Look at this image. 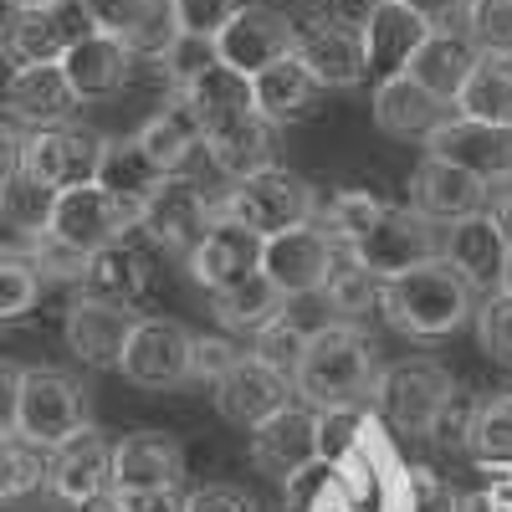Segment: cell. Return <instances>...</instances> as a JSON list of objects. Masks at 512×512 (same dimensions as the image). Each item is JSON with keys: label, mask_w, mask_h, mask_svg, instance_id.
Returning a JSON list of instances; mask_svg holds the SVG:
<instances>
[{"label": "cell", "mask_w": 512, "mask_h": 512, "mask_svg": "<svg viewBox=\"0 0 512 512\" xmlns=\"http://www.w3.org/2000/svg\"><path fill=\"white\" fill-rule=\"evenodd\" d=\"M461 512H512V477H502L497 487H487L477 497H461Z\"/></svg>", "instance_id": "obj_54"}, {"label": "cell", "mask_w": 512, "mask_h": 512, "mask_svg": "<svg viewBox=\"0 0 512 512\" xmlns=\"http://www.w3.org/2000/svg\"><path fill=\"white\" fill-rule=\"evenodd\" d=\"M318 292L328 297V308H338L344 318H364V313L379 308V277H369L364 267H354L344 251H338V262H333V272H328V282Z\"/></svg>", "instance_id": "obj_39"}, {"label": "cell", "mask_w": 512, "mask_h": 512, "mask_svg": "<svg viewBox=\"0 0 512 512\" xmlns=\"http://www.w3.org/2000/svg\"><path fill=\"white\" fill-rule=\"evenodd\" d=\"M303 338H308V328H303V323H297L292 313H277L267 328H256V333H251V354L262 359V364H272V369H282V374H292L297 349H303Z\"/></svg>", "instance_id": "obj_43"}, {"label": "cell", "mask_w": 512, "mask_h": 512, "mask_svg": "<svg viewBox=\"0 0 512 512\" xmlns=\"http://www.w3.org/2000/svg\"><path fill=\"white\" fill-rule=\"evenodd\" d=\"M190 344L195 333L175 318H139L123 338L118 374L139 390H180L190 384Z\"/></svg>", "instance_id": "obj_9"}, {"label": "cell", "mask_w": 512, "mask_h": 512, "mask_svg": "<svg viewBox=\"0 0 512 512\" xmlns=\"http://www.w3.org/2000/svg\"><path fill=\"white\" fill-rule=\"evenodd\" d=\"M487 185L482 180H472L466 169H456V164H441V159H431L425 154L420 164H415V175H410V210H420L425 221H466V216H482L487 210Z\"/></svg>", "instance_id": "obj_21"}, {"label": "cell", "mask_w": 512, "mask_h": 512, "mask_svg": "<svg viewBox=\"0 0 512 512\" xmlns=\"http://www.w3.org/2000/svg\"><path fill=\"white\" fill-rule=\"evenodd\" d=\"M251 461H256V472H267L277 482H287L308 461H318V410L282 405L272 420H262L251 431Z\"/></svg>", "instance_id": "obj_19"}, {"label": "cell", "mask_w": 512, "mask_h": 512, "mask_svg": "<svg viewBox=\"0 0 512 512\" xmlns=\"http://www.w3.org/2000/svg\"><path fill=\"white\" fill-rule=\"evenodd\" d=\"M164 180H169V175H159L134 139H103V159H98V180H93V185H103L113 200H123L128 210H144L149 195H154Z\"/></svg>", "instance_id": "obj_34"}, {"label": "cell", "mask_w": 512, "mask_h": 512, "mask_svg": "<svg viewBox=\"0 0 512 512\" xmlns=\"http://www.w3.org/2000/svg\"><path fill=\"white\" fill-rule=\"evenodd\" d=\"M333 262H338V241L308 221V226H292L282 236H267L262 256H256V272H262L282 297H308L328 282Z\"/></svg>", "instance_id": "obj_13"}, {"label": "cell", "mask_w": 512, "mask_h": 512, "mask_svg": "<svg viewBox=\"0 0 512 512\" xmlns=\"http://www.w3.org/2000/svg\"><path fill=\"white\" fill-rule=\"evenodd\" d=\"M88 384L67 369L36 364L21 369V395H16V441L31 451H57L77 431H88Z\"/></svg>", "instance_id": "obj_5"}, {"label": "cell", "mask_w": 512, "mask_h": 512, "mask_svg": "<svg viewBox=\"0 0 512 512\" xmlns=\"http://www.w3.org/2000/svg\"><path fill=\"white\" fill-rule=\"evenodd\" d=\"M425 154L466 169L472 180L492 185H512V128L497 123H472V118H441L431 134H425Z\"/></svg>", "instance_id": "obj_12"}, {"label": "cell", "mask_w": 512, "mask_h": 512, "mask_svg": "<svg viewBox=\"0 0 512 512\" xmlns=\"http://www.w3.org/2000/svg\"><path fill=\"white\" fill-rule=\"evenodd\" d=\"M6 108H11L21 123H31V128H57V123L72 118L77 93L67 88V77H62L57 62H41V67L11 72V82H6Z\"/></svg>", "instance_id": "obj_30"}, {"label": "cell", "mask_w": 512, "mask_h": 512, "mask_svg": "<svg viewBox=\"0 0 512 512\" xmlns=\"http://www.w3.org/2000/svg\"><path fill=\"white\" fill-rule=\"evenodd\" d=\"M369 108H374L379 134H390V139H425V134H431V128L446 118V103H436V98L425 93L420 82H410L405 72L374 82Z\"/></svg>", "instance_id": "obj_32"}, {"label": "cell", "mask_w": 512, "mask_h": 512, "mask_svg": "<svg viewBox=\"0 0 512 512\" xmlns=\"http://www.w3.org/2000/svg\"><path fill=\"white\" fill-rule=\"evenodd\" d=\"M41 477H47V461H41V451H31V446L16 441V436H0V502H16V497L36 492Z\"/></svg>", "instance_id": "obj_42"}, {"label": "cell", "mask_w": 512, "mask_h": 512, "mask_svg": "<svg viewBox=\"0 0 512 512\" xmlns=\"http://www.w3.org/2000/svg\"><path fill=\"white\" fill-rule=\"evenodd\" d=\"M461 390L456 374L431 359V354H410L400 364H384L374 374V390H369V405H374V420L390 425L395 436H410V441H431L441 410L451 405V395Z\"/></svg>", "instance_id": "obj_3"}, {"label": "cell", "mask_w": 512, "mask_h": 512, "mask_svg": "<svg viewBox=\"0 0 512 512\" xmlns=\"http://www.w3.org/2000/svg\"><path fill=\"white\" fill-rule=\"evenodd\" d=\"M134 144L144 149V159L159 169V175H180L185 159L200 149V118H195V108L180 93H169L164 108L134 134Z\"/></svg>", "instance_id": "obj_33"}, {"label": "cell", "mask_w": 512, "mask_h": 512, "mask_svg": "<svg viewBox=\"0 0 512 512\" xmlns=\"http://www.w3.org/2000/svg\"><path fill=\"white\" fill-rule=\"evenodd\" d=\"M256 256H262V241H256L251 231L231 226V221H210L205 236L190 246V277L205 287V292H226L236 287L241 277L256 272Z\"/></svg>", "instance_id": "obj_26"}, {"label": "cell", "mask_w": 512, "mask_h": 512, "mask_svg": "<svg viewBox=\"0 0 512 512\" xmlns=\"http://www.w3.org/2000/svg\"><path fill=\"white\" fill-rule=\"evenodd\" d=\"M461 21L477 52H512V0H466Z\"/></svg>", "instance_id": "obj_41"}, {"label": "cell", "mask_w": 512, "mask_h": 512, "mask_svg": "<svg viewBox=\"0 0 512 512\" xmlns=\"http://www.w3.org/2000/svg\"><path fill=\"white\" fill-rule=\"evenodd\" d=\"M36 134L31 123H21L6 103H0V180H11L21 169V154H26V139Z\"/></svg>", "instance_id": "obj_50"}, {"label": "cell", "mask_w": 512, "mask_h": 512, "mask_svg": "<svg viewBox=\"0 0 512 512\" xmlns=\"http://www.w3.org/2000/svg\"><path fill=\"white\" fill-rule=\"evenodd\" d=\"M200 144L210 154V164L231 180H246L256 169L272 164V149H277V128L262 118V113H241V118H226V123H205L200 128Z\"/></svg>", "instance_id": "obj_27"}, {"label": "cell", "mask_w": 512, "mask_h": 512, "mask_svg": "<svg viewBox=\"0 0 512 512\" xmlns=\"http://www.w3.org/2000/svg\"><path fill=\"white\" fill-rule=\"evenodd\" d=\"M77 36H88V16L77 0H52V6H11L0 21V62L11 72L62 62V52Z\"/></svg>", "instance_id": "obj_7"}, {"label": "cell", "mask_w": 512, "mask_h": 512, "mask_svg": "<svg viewBox=\"0 0 512 512\" xmlns=\"http://www.w3.org/2000/svg\"><path fill=\"white\" fill-rule=\"evenodd\" d=\"M292 62L303 67L318 88L344 93L364 82V57H359V26L338 16H292Z\"/></svg>", "instance_id": "obj_11"}, {"label": "cell", "mask_w": 512, "mask_h": 512, "mask_svg": "<svg viewBox=\"0 0 512 512\" xmlns=\"http://www.w3.org/2000/svg\"><path fill=\"white\" fill-rule=\"evenodd\" d=\"M6 6H52V0H6Z\"/></svg>", "instance_id": "obj_57"}, {"label": "cell", "mask_w": 512, "mask_h": 512, "mask_svg": "<svg viewBox=\"0 0 512 512\" xmlns=\"http://www.w3.org/2000/svg\"><path fill=\"white\" fill-rule=\"evenodd\" d=\"M441 262L472 287V292H497L502 287V267H507V241L502 231L482 216H466V221H451V231L441 236Z\"/></svg>", "instance_id": "obj_22"}, {"label": "cell", "mask_w": 512, "mask_h": 512, "mask_svg": "<svg viewBox=\"0 0 512 512\" xmlns=\"http://www.w3.org/2000/svg\"><path fill=\"white\" fill-rule=\"evenodd\" d=\"M16 395H21V369L0 364V436H16Z\"/></svg>", "instance_id": "obj_53"}, {"label": "cell", "mask_w": 512, "mask_h": 512, "mask_svg": "<svg viewBox=\"0 0 512 512\" xmlns=\"http://www.w3.org/2000/svg\"><path fill=\"white\" fill-rule=\"evenodd\" d=\"M77 6L88 16V31L123 41L134 57H159V47L175 36L164 0H77Z\"/></svg>", "instance_id": "obj_25"}, {"label": "cell", "mask_w": 512, "mask_h": 512, "mask_svg": "<svg viewBox=\"0 0 512 512\" xmlns=\"http://www.w3.org/2000/svg\"><path fill=\"white\" fill-rule=\"evenodd\" d=\"M374 374H379L374 338L354 323H323L308 328L287 379H292V395H303L308 410H344L369 400Z\"/></svg>", "instance_id": "obj_1"}, {"label": "cell", "mask_w": 512, "mask_h": 512, "mask_svg": "<svg viewBox=\"0 0 512 512\" xmlns=\"http://www.w3.org/2000/svg\"><path fill=\"white\" fill-rule=\"evenodd\" d=\"M451 108H456V118L512 128V52H477Z\"/></svg>", "instance_id": "obj_31"}, {"label": "cell", "mask_w": 512, "mask_h": 512, "mask_svg": "<svg viewBox=\"0 0 512 512\" xmlns=\"http://www.w3.org/2000/svg\"><path fill=\"white\" fill-rule=\"evenodd\" d=\"M405 507L410 512H461V497L431 466H405Z\"/></svg>", "instance_id": "obj_46"}, {"label": "cell", "mask_w": 512, "mask_h": 512, "mask_svg": "<svg viewBox=\"0 0 512 512\" xmlns=\"http://www.w3.org/2000/svg\"><path fill=\"white\" fill-rule=\"evenodd\" d=\"M282 405H292V379L272 364H262L256 354H241L221 379H216V410L241 425V431H256L262 420H272Z\"/></svg>", "instance_id": "obj_16"}, {"label": "cell", "mask_w": 512, "mask_h": 512, "mask_svg": "<svg viewBox=\"0 0 512 512\" xmlns=\"http://www.w3.org/2000/svg\"><path fill=\"white\" fill-rule=\"evenodd\" d=\"M41 277L26 256H0V323H16L36 308Z\"/></svg>", "instance_id": "obj_44"}, {"label": "cell", "mask_w": 512, "mask_h": 512, "mask_svg": "<svg viewBox=\"0 0 512 512\" xmlns=\"http://www.w3.org/2000/svg\"><path fill=\"white\" fill-rule=\"evenodd\" d=\"M487 221L502 231V241H507V251H512V190H502L497 200H492V210H487Z\"/></svg>", "instance_id": "obj_55"}, {"label": "cell", "mask_w": 512, "mask_h": 512, "mask_svg": "<svg viewBox=\"0 0 512 512\" xmlns=\"http://www.w3.org/2000/svg\"><path fill=\"white\" fill-rule=\"evenodd\" d=\"M216 47V62H226L231 72L241 77H256L262 67L282 62L292 52V16L277 11V6H256V0H246V6L221 26V36L210 41Z\"/></svg>", "instance_id": "obj_14"}, {"label": "cell", "mask_w": 512, "mask_h": 512, "mask_svg": "<svg viewBox=\"0 0 512 512\" xmlns=\"http://www.w3.org/2000/svg\"><path fill=\"white\" fill-rule=\"evenodd\" d=\"M98 159H103V134L93 128H36L26 139V154H21V175L36 180L41 190H77V185H93L98 180Z\"/></svg>", "instance_id": "obj_10"}, {"label": "cell", "mask_w": 512, "mask_h": 512, "mask_svg": "<svg viewBox=\"0 0 512 512\" xmlns=\"http://www.w3.org/2000/svg\"><path fill=\"white\" fill-rule=\"evenodd\" d=\"M210 303H216V323L231 328V333H256V328H267L277 313H287V297L262 272L241 277L226 292H210Z\"/></svg>", "instance_id": "obj_37"}, {"label": "cell", "mask_w": 512, "mask_h": 512, "mask_svg": "<svg viewBox=\"0 0 512 512\" xmlns=\"http://www.w3.org/2000/svg\"><path fill=\"white\" fill-rule=\"evenodd\" d=\"M379 313L405 338H446L472 318V287L436 256V262H420L400 277H384Z\"/></svg>", "instance_id": "obj_2"}, {"label": "cell", "mask_w": 512, "mask_h": 512, "mask_svg": "<svg viewBox=\"0 0 512 512\" xmlns=\"http://www.w3.org/2000/svg\"><path fill=\"white\" fill-rule=\"evenodd\" d=\"M93 512H103V507H93Z\"/></svg>", "instance_id": "obj_58"}, {"label": "cell", "mask_w": 512, "mask_h": 512, "mask_svg": "<svg viewBox=\"0 0 512 512\" xmlns=\"http://www.w3.org/2000/svg\"><path fill=\"white\" fill-rule=\"evenodd\" d=\"M338 251H344L354 267H364L369 277L384 282V277H400V272H410L420 262H436L441 256V231H436V221H425L420 210L384 200L379 216Z\"/></svg>", "instance_id": "obj_6"}, {"label": "cell", "mask_w": 512, "mask_h": 512, "mask_svg": "<svg viewBox=\"0 0 512 512\" xmlns=\"http://www.w3.org/2000/svg\"><path fill=\"white\" fill-rule=\"evenodd\" d=\"M466 451L482 466H492V472H512V395H487L472 405Z\"/></svg>", "instance_id": "obj_38"}, {"label": "cell", "mask_w": 512, "mask_h": 512, "mask_svg": "<svg viewBox=\"0 0 512 512\" xmlns=\"http://www.w3.org/2000/svg\"><path fill=\"white\" fill-rule=\"evenodd\" d=\"M497 292H507V297H512V251H507V267H502V287H497Z\"/></svg>", "instance_id": "obj_56"}, {"label": "cell", "mask_w": 512, "mask_h": 512, "mask_svg": "<svg viewBox=\"0 0 512 512\" xmlns=\"http://www.w3.org/2000/svg\"><path fill=\"white\" fill-rule=\"evenodd\" d=\"M108 461H113V441L103 436V431H77L72 441H62L57 451H52V461H47V482L52 487V497L57 502H67V507H98V497L108 492Z\"/></svg>", "instance_id": "obj_18"}, {"label": "cell", "mask_w": 512, "mask_h": 512, "mask_svg": "<svg viewBox=\"0 0 512 512\" xmlns=\"http://www.w3.org/2000/svg\"><path fill=\"white\" fill-rule=\"evenodd\" d=\"M26 262L36 267V277H41V282H82V277H88V256L72 251V246H62V241H57V236H47V231H41V236L31 241Z\"/></svg>", "instance_id": "obj_45"}, {"label": "cell", "mask_w": 512, "mask_h": 512, "mask_svg": "<svg viewBox=\"0 0 512 512\" xmlns=\"http://www.w3.org/2000/svg\"><path fill=\"white\" fill-rule=\"evenodd\" d=\"M246 6V0H164L169 11V31L175 36H195V41H216L221 26Z\"/></svg>", "instance_id": "obj_40"}, {"label": "cell", "mask_w": 512, "mask_h": 512, "mask_svg": "<svg viewBox=\"0 0 512 512\" xmlns=\"http://www.w3.org/2000/svg\"><path fill=\"white\" fill-rule=\"evenodd\" d=\"M134 323H139V308H123V303H108V297L77 292L67 318H62V338L88 369H118L123 338H128Z\"/></svg>", "instance_id": "obj_15"}, {"label": "cell", "mask_w": 512, "mask_h": 512, "mask_svg": "<svg viewBox=\"0 0 512 512\" xmlns=\"http://www.w3.org/2000/svg\"><path fill=\"white\" fill-rule=\"evenodd\" d=\"M108 487H169L180 492L185 482V446L169 431H128L113 446L108 461Z\"/></svg>", "instance_id": "obj_23"}, {"label": "cell", "mask_w": 512, "mask_h": 512, "mask_svg": "<svg viewBox=\"0 0 512 512\" xmlns=\"http://www.w3.org/2000/svg\"><path fill=\"white\" fill-rule=\"evenodd\" d=\"M98 507L103 512H185V497L169 487H108Z\"/></svg>", "instance_id": "obj_48"}, {"label": "cell", "mask_w": 512, "mask_h": 512, "mask_svg": "<svg viewBox=\"0 0 512 512\" xmlns=\"http://www.w3.org/2000/svg\"><path fill=\"white\" fill-rule=\"evenodd\" d=\"M472 62H477V47L446 26V31H425L415 57L405 62V77L420 82V88L431 93L436 103L451 108V98H456V88L466 82V72H472Z\"/></svg>", "instance_id": "obj_29"}, {"label": "cell", "mask_w": 512, "mask_h": 512, "mask_svg": "<svg viewBox=\"0 0 512 512\" xmlns=\"http://www.w3.org/2000/svg\"><path fill=\"white\" fill-rule=\"evenodd\" d=\"M425 26L405 0H374L359 21V57H364V77L384 82V77H400L405 62L415 57V47L425 41Z\"/></svg>", "instance_id": "obj_17"}, {"label": "cell", "mask_w": 512, "mask_h": 512, "mask_svg": "<svg viewBox=\"0 0 512 512\" xmlns=\"http://www.w3.org/2000/svg\"><path fill=\"white\" fill-rule=\"evenodd\" d=\"M134 226H139V210H128L123 200H113L103 185L62 190V195H52V210H47V236H57L62 246H72L82 256L128 241Z\"/></svg>", "instance_id": "obj_8"}, {"label": "cell", "mask_w": 512, "mask_h": 512, "mask_svg": "<svg viewBox=\"0 0 512 512\" xmlns=\"http://www.w3.org/2000/svg\"><path fill=\"white\" fill-rule=\"evenodd\" d=\"M62 77H67V88L77 93V103H93V98H113L123 93V82L134 77V52L123 47V41L113 36H77L72 47L62 52Z\"/></svg>", "instance_id": "obj_24"}, {"label": "cell", "mask_w": 512, "mask_h": 512, "mask_svg": "<svg viewBox=\"0 0 512 512\" xmlns=\"http://www.w3.org/2000/svg\"><path fill=\"white\" fill-rule=\"evenodd\" d=\"M318 216V195L303 175H292V169H256V175L236 180V190L226 200H210V221H231L241 231H251L256 241L267 236H282L292 226H308Z\"/></svg>", "instance_id": "obj_4"}, {"label": "cell", "mask_w": 512, "mask_h": 512, "mask_svg": "<svg viewBox=\"0 0 512 512\" xmlns=\"http://www.w3.org/2000/svg\"><path fill=\"white\" fill-rule=\"evenodd\" d=\"M236 359H241V349L231 344V338H205V333H195V344H190V384H216Z\"/></svg>", "instance_id": "obj_49"}, {"label": "cell", "mask_w": 512, "mask_h": 512, "mask_svg": "<svg viewBox=\"0 0 512 512\" xmlns=\"http://www.w3.org/2000/svg\"><path fill=\"white\" fill-rule=\"evenodd\" d=\"M185 512H256V502L241 492V487H200L185 497Z\"/></svg>", "instance_id": "obj_51"}, {"label": "cell", "mask_w": 512, "mask_h": 512, "mask_svg": "<svg viewBox=\"0 0 512 512\" xmlns=\"http://www.w3.org/2000/svg\"><path fill=\"white\" fill-rule=\"evenodd\" d=\"M405 6L431 26V31H446L451 21H461V11H466V0H405Z\"/></svg>", "instance_id": "obj_52"}, {"label": "cell", "mask_w": 512, "mask_h": 512, "mask_svg": "<svg viewBox=\"0 0 512 512\" xmlns=\"http://www.w3.org/2000/svg\"><path fill=\"white\" fill-rule=\"evenodd\" d=\"M246 82H251V108L262 113L272 128H292V123H303V118L318 113V93L323 88L292 62V52L282 62L262 67L256 77H246Z\"/></svg>", "instance_id": "obj_28"}, {"label": "cell", "mask_w": 512, "mask_h": 512, "mask_svg": "<svg viewBox=\"0 0 512 512\" xmlns=\"http://www.w3.org/2000/svg\"><path fill=\"white\" fill-rule=\"evenodd\" d=\"M180 98L195 108L200 128H205V123L241 118V113H256V108H251V82H246L241 72H231L226 62H210L205 72H195L185 88H180Z\"/></svg>", "instance_id": "obj_36"}, {"label": "cell", "mask_w": 512, "mask_h": 512, "mask_svg": "<svg viewBox=\"0 0 512 512\" xmlns=\"http://www.w3.org/2000/svg\"><path fill=\"white\" fill-rule=\"evenodd\" d=\"M82 292H93V297H108V303L134 308L139 297L149 292V256H144V251H134L128 241L93 251V256H88V277H82Z\"/></svg>", "instance_id": "obj_35"}, {"label": "cell", "mask_w": 512, "mask_h": 512, "mask_svg": "<svg viewBox=\"0 0 512 512\" xmlns=\"http://www.w3.org/2000/svg\"><path fill=\"white\" fill-rule=\"evenodd\" d=\"M477 333H482V349L497 364H512V297L507 292H492L477 308Z\"/></svg>", "instance_id": "obj_47"}, {"label": "cell", "mask_w": 512, "mask_h": 512, "mask_svg": "<svg viewBox=\"0 0 512 512\" xmlns=\"http://www.w3.org/2000/svg\"><path fill=\"white\" fill-rule=\"evenodd\" d=\"M139 226H144L159 246L190 256V246H195V241L205 236V226H210V195H205L195 180H185V175H169V180L149 195V205L139 210Z\"/></svg>", "instance_id": "obj_20"}]
</instances>
